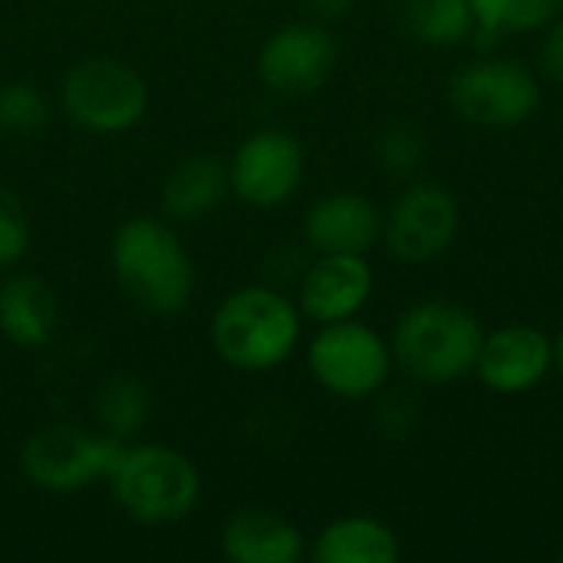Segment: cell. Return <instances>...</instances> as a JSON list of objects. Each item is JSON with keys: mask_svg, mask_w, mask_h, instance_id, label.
Returning a JSON list of instances; mask_svg holds the SVG:
<instances>
[{"mask_svg": "<svg viewBox=\"0 0 563 563\" xmlns=\"http://www.w3.org/2000/svg\"><path fill=\"white\" fill-rule=\"evenodd\" d=\"M459 201L445 185H409L383 218V241L402 264H429L449 251L459 234Z\"/></svg>", "mask_w": 563, "mask_h": 563, "instance_id": "9", "label": "cell"}, {"mask_svg": "<svg viewBox=\"0 0 563 563\" xmlns=\"http://www.w3.org/2000/svg\"><path fill=\"white\" fill-rule=\"evenodd\" d=\"M148 419H152V393L139 376L119 373L99 386L96 422L106 435L129 442L132 435H139L148 426Z\"/></svg>", "mask_w": 563, "mask_h": 563, "instance_id": "19", "label": "cell"}, {"mask_svg": "<svg viewBox=\"0 0 563 563\" xmlns=\"http://www.w3.org/2000/svg\"><path fill=\"white\" fill-rule=\"evenodd\" d=\"M221 554L231 563H297L307 544L290 518L271 508H241L221 528Z\"/></svg>", "mask_w": 563, "mask_h": 563, "instance_id": "15", "label": "cell"}, {"mask_svg": "<svg viewBox=\"0 0 563 563\" xmlns=\"http://www.w3.org/2000/svg\"><path fill=\"white\" fill-rule=\"evenodd\" d=\"M30 247V218L20 198L0 185V271L13 267Z\"/></svg>", "mask_w": 563, "mask_h": 563, "instance_id": "24", "label": "cell"}, {"mask_svg": "<svg viewBox=\"0 0 563 563\" xmlns=\"http://www.w3.org/2000/svg\"><path fill=\"white\" fill-rule=\"evenodd\" d=\"M109 485L119 508L139 525L185 521L201 498L195 462L172 445H125Z\"/></svg>", "mask_w": 563, "mask_h": 563, "instance_id": "4", "label": "cell"}, {"mask_svg": "<svg viewBox=\"0 0 563 563\" xmlns=\"http://www.w3.org/2000/svg\"><path fill=\"white\" fill-rule=\"evenodd\" d=\"M554 369V340L531 323H505L485 333L475 376L498 396H521L538 389Z\"/></svg>", "mask_w": 563, "mask_h": 563, "instance_id": "12", "label": "cell"}, {"mask_svg": "<svg viewBox=\"0 0 563 563\" xmlns=\"http://www.w3.org/2000/svg\"><path fill=\"white\" fill-rule=\"evenodd\" d=\"M485 343L482 320L449 300L412 303L393 330V363L419 386H452L475 376Z\"/></svg>", "mask_w": 563, "mask_h": 563, "instance_id": "2", "label": "cell"}, {"mask_svg": "<svg viewBox=\"0 0 563 563\" xmlns=\"http://www.w3.org/2000/svg\"><path fill=\"white\" fill-rule=\"evenodd\" d=\"M228 191H231L228 165L218 155H205V152L188 155L168 172L162 185V214L181 224L198 221L211 214Z\"/></svg>", "mask_w": 563, "mask_h": 563, "instance_id": "17", "label": "cell"}, {"mask_svg": "<svg viewBox=\"0 0 563 563\" xmlns=\"http://www.w3.org/2000/svg\"><path fill=\"white\" fill-rule=\"evenodd\" d=\"M63 112L86 132L119 135L142 122L148 109L145 79L115 56H86L63 79Z\"/></svg>", "mask_w": 563, "mask_h": 563, "instance_id": "6", "label": "cell"}, {"mask_svg": "<svg viewBox=\"0 0 563 563\" xmlns=\"http://www.w3.org/2000/svg\"><path fill=\"white\" fill-rule=\"evenodd\" d=\"M353 3H356V0H303V7H307L317 20H336V16H346Z\"/></svg>", "mask_w": 563, "mask_h": 563, "instance_id": "26", "label": "cell"}, {"mask_svg": "<svg viewBox=\"0 0 563 563\" xmlns=\"http://www.w3.org/2000/svg\"><path fill=\"white\" fill-rule=\"evenodd\" d=\"M406 30L426 46H459L478 33L472 0H409Z\"/></svg>", "mask_w": 563, "mask_h": 563, "instance_id": "20", "label": "cell"}, {"mask_svg": "<svg viewBox=\"0 0 563 563\" xmlns=\"http://www.w3.org/2000/svg\"><path fill=\"white\" fill-rule=\"evenodd\" d=\"M59 327V300L36 274H10L0 284V333L20 350H40Z\"/></svg>", "mask_w": 563, "mask_h": 563, "instance_id": "16", "label": "cell"}, {"mask_svg": "<svg viewBox=\"0 0 563 563\" xmlns=\"http://www.w3.org/2000/svg\"><path fill=\"white\" fill-rule=\"evenodd\" d=\"M373 297V267L366 254H317L300 277V313L313 323L356 317Z\"/></svg>", "mask_w": 563, "mask_h": 563, "instance_id": "13", "label": "cell"}, {"mask_svg": "<svg viewBox=\"0 0 563 563\" xmlns=\"http://www.w3.org/2000/svg\"><path fill=\"white\" fill-rule=\"evenodd\" d=\"M125 442L79 426H43L20 449L23 478L46 495H76L96 482H109Z\"/></svg>", "mask_w": 563, "mask_h": 563, "instance_id": "5", "label": "cell"}, {"mask_svg": "<svg viewBox=\"0 0 563 563\" xmlns=\"http://www.w3.org/2000/svg\"><path fill=\"white\" fill-rule=\"evenodd\" d=\"M541 69L563 82V10L544 26V40H541Z\"/></svg>", "mask_w": 563, "mask_h": 563, "instance_id": "25", "label": "cell"}, {"mask_svg": "<svg viewBox=\"0 0 563 563\" xmlns=\"http://www.w3.org/2000/svg\"><path fill=\"white\" fill-rule=\"evenodd\" d=\"M109 261L125 297L155 317H175L191 303L195 267L178 234L148 214L129 218L115 228Z\"/></svg>", "mask_w": 563, "mask_h": 563, "instance_id": "1", "label": "cell"}, {"mask_svg": "<svg viewBox=\"0 0 563 563\" xmlns=\"http://www.w3.org/2000/svg\"><path fill=\"white\" fill-rule=\"evenodd\" d=\"M561 561H563V554H561Z\"/></svg>", "mask_w": 563, "mask_h": 563, "instance_id": "28", "label": "cell"}, {"mask_svg": "<svg viewBox=\"0 0 563 563\" xmlns=\"http://www.w3.org/2000/svg\"><path fill=\"white\" fill-rule=\"evenodd\" d=\"M310 376L340 399H369L386 389L393 346L356 317L323 323L307 346Z\"/></svg>", "mask_w": 563, "mask_h": 563, "instance_id": "8", "label": "cell"}, {"mask_svg": "<svg viewBox=\"0 0 563 563\" xmlns=\"http://www.w3.org/2000/svg\"><path fill=\"white\" fill-rule=\"evenodd\" d=\"M554 369L563 376V327L561 333L554 336Z\"/></svg>", "mask_w": 563, "mask_h": 563, "instance_id": "27", "label": "cell"}, {"mask_svg": "<svg viewBox=\"0 0 563 563\" xmlns=\"http://www.w3.org/2000/svg\"><path fill=\"white\" fill-rule=\"evenodd\" d=\"M336 56V40L320 20H297L264 40L257 76L277 96H310L333 76Z\"/></svg>", "mask_w": 563, "mask_h": 563, "instance_id": "11", "label": "cell"}, {"mask_svg": "<svg viewBox=\"0 0 563 563\" xmlns=\"http://www.w3.org/2000/svg\"><path fill=\"white\" fill-rule=\"evenodd\" d=\"M478 33L475 36H525L544 30L563 10V0H472Z\"/></svg>", "mask_w": 563, "mask_h": 563, "instance_id": "21", "label": "cell"}, {"mask_svg": "<svg viewBox=\"0 0 563 563\" xmlns=\"http://www.w3.org/2000/svg\"><path fill=\"white\" fill-rule=\"evenodd\" d=\"M379 238L383 214L360 191H330L303 214V241L313 254H366Z\"/></svg>", "mask_w": 563, "mask_h": 563, "instance_id": "14", "label": "cell"}, {"mask_svg": "<svg viewBox=\"0 0 563 563\" xmlns=\"http://www.w3.org/2000/svg\"><path fill=\"white\" fill-rule=\"evenodd\" d=\"M449 106L468 125L515 129L541 106V82L525 63L488 56L452 73Z\"/></svg>", "mask_w": 563, "mask_h": 563, "instance_id": "7", "label": "cell"}, {"mask_svg": "<svg viewBox=\"0 0 563 563\" xmlns=\"http://www.w3.org/2000/svg\"><path fill=\"white\" fill-rule=\"evenodd\" d=\"M307 155L297 135L284 129L251 132L228 162L231 191L251 208H277L303 185Z\"/></svg>", "mask_w": 563, "mask_h": 563, "instance_id": "10", "label": "cell"}, {"mask_svg": "<svg viewBox=\"0 0 563 563\" xmlns=\"http://www.w3.org/2000/svg\"><path fill=\"white\" fill-rule=\"evenodd\" d=\"M426 158V135L416 125L393 122L376 139V162L389 175H412Z\"/></svg>", "mask_w": 563, "mask_h": 563, "instance_id": "23", "label": "cell"}, {"mask_svg": "<svg viewBox=\"0 0 563 563\" xmlns=\"http://www.w3.org/2000/svg\"><path fill=\"white\" fill-rule=\"evenodd\" d=\"M300 307L274 287H241L211 317L214 353L241 373H267L300 343Z\"/></svg>", "mask_w": 563, "mask_h": 563, "instance_id": "3", "label": "cell"}, {"mask_svg": "<svg viewBox=\"0 0 563 563\" xmlns=\"http://www.w3.org/2000/svg\"><path fill=\"white\" fill-rule=\"evenodd\" d=\"M310 558L317 563H396L399 538L379 518L346 515L317 534Z\"/></svg>", "mask_w": 563, "mask_h": 563, "instance_id": "18", "label": "cell"}, {"mask_svg": "<svg viewBox=\"0 0 563 563\" xmlns=\"http://www.w3.org/2000/svg\"><path fill=\"white\" fill-rule=\"evenodd\" d=\"M49 106L46 96L23 79L3 82L0 86V129L13 135H33L46 125Z\"/></svg>", "mask_w": 563, "mask_h": 563, "instance_id": "22", "label": "cell"}]
</instances>
